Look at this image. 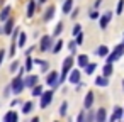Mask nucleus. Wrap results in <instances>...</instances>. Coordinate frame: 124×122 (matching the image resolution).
<instances>
[{"label": "nucleus", "mask_w": 124, "mask_h": 122, "mask_svg": "<svg viewBox=\"0 0 124 122\" xmlns=\"http://www.w3.org/2000/svg\"><path fill=\"white\" fill-rule=\"evenodd\" d=\"M10 90L14 92V95H21V92L24 90V81H22V78L21 76H16L12 81H10Z\"/></svg>", "instance_id": "1"}, {"label": "nucleus", "mask_w": 124, "mask_h": 122, "mask_svg": "<svg viewBox=\"0 0 124 122\" xmlns=\"http://www.w3.org/2000/svg\"><path fill=\"white\" fill-rule=\"evenodd\" d=\"M46 83H48L49 86H53V88L60 86V75H58V71H51V73L46 76Z\"/></svg>", "instance_id": "2"}, {"label": "nucleus", "mask_w": 124, "mask_h": 122, "mask_svg": "<svg viewBox=\"0 0 124 122\" xmlns=\"http://www.w3.org/2000/svg\"><path fill=\"white\" fill-rule=\"evenodd\" d=\"M110 21H112V12H104V14H100V17H99V26H100V29H107V26H109Z\"/></svg>", "instance_id": "3"}, {"label": "nucleus", "mask_w": 124, "mask_h": 122, "mask_svg": "<svg viewBox=\"0 0 124 122\" xmlns=\"http://www.w3.org/2000/svg\"><path fill=\"white\" fill-rule=\"evenodd\" d=\"M51 100H53V92H51V90L43 92V95H41V102H39L41 108H46V107L51 103Z\"/></svg>", "instance_id": "4"}, {"label": "nucleus", "mask_w": 124, "mask_h": 122, "mask_svg": "<svg viewBox=\"0 0 124 122\" xmlns=\"http://www.w3.org/2000/svg\"><path fill=\"white\" fill-rule=\"evenodd\" d=\"M22 81H24V86H27V88H34V86L38 85V75H29V76L22 78Z\"/></svg>", "instance_id": "5"}, {"label": "nucleus", "mask_w": 124, "mask_h": 122, "mask_svg": "<svg viewBox=\"0 0 124 122\" xmlns=\"http://www.w3.org/2000/svg\"><path fill=\"white\" fill-rule=\"evenodd\" d=\"M51 44H53V37H51V36H43L39 48H41V51H48V49L51 48Z\"/></svg>", "instance_id": "6"}, {"label": "nucleus", "mask_w": 124, "mask_h": 122, "mask_svg": "<svg viewBox=\"0 0 124 122\" xmlns=\"http://www.w3.org/2000/svg\"><path fill=\"white\" fill-rule=\"evenodd\" d=\"M80 76H82L80 70H71V71L68 73V80H70V83H73V85H77V83L80 81Z\"/></svg>", "instance_id": "7"}, {"label": "nucleus", "mask_w": 124, "mask_h": 122, "mask_svg": "<svg viewBox=\"0 0 124 122\" xmlns=\"http://www.w3.org/2000/svg\"><path fill=\"white\" fill-rule=\"evenodd\" d=\"M4 122H19V115H17V112L9 110V112L4 115Z\"/></svg>", "instance_id": "8"}, {"label": "nucleus", "mask_w": 124, "mask_h": 122, "mask_svg": "<svg viewBox=\"0 0 124 122\" xmlns=\"http://www.w3.org/2000/svg\"><path fill=\"white\" fill-rule=\"evenodd\" d=\"M95 122H107L105 108H99V110H97V114H95Z\"/></svg>", "instance_id": "9"}, {"label": "nucleus", "mask_w": 124, "mask_h": 122, "mask_svg": "<svg viewBox=\"0 0 124 122\" xmlns=\"http://www.w3.org/2000/svg\"><path fill=\"white\" fill-rule=\"evenodd\" d=\"M92 103H93V93L88 92V93L85 95V98H83V108H90Z\"/></svg>", "instance_id": "10"}, {"label": "nucleus", "mask_w": 124, "mask_h": 122, "mask_svg": "<svg viewBox=\"0 0 124 122\" xmlns=\"http://www.w3.org/2000/svg\"><path fill=\"white\" fill-rule=\"evenodd\" d=\"M53 17H54V7H53V5H49V7H48V10H46V12H44V15H43V21H44V22H48V21H51Z\"/></svg>", "instance_id": "11"}, {"label": "nucleus", "mask_w": 124, "mask_h": 122, "mask_svg": "<svg viewBox=\"0 0 124 122\" xmlns=\"http://www.w3.org/2000/svg\"><path fill=\"white\" fill-rule=\"evenodd\" d=\"M121 117H122V108H121V107H116V108H114V114L109 117V122H116V120L121 119Z\"/></svg>", "instance_id": "12"}, {"label": "nucleus", "mask_w": 124, "mask_h": 122, "mask_svg": "<svg viewBox=\"0 0 124 122\" xmlns=\"http://www.w3.org/2000/svg\"><path fill=\"white\" fill-rule=\"evenodd\" d=\"M4 34H12V31H14V21L12 19H9V21H5V26H4Z\"/></svg>", "instance_id": "13"}, {"label": "nucleus", "mask_w": 124, "mask_h": 122, "mask_svg": "<svg viewBox=\"0 0 124 122\" xmlns=\"http://www.w3.org/2000/svg\"><path fill=\"white\" fill-rule=\"evenodd\" d=\"M95 54H97V56H100V58H104V56H107V54H109V48L102 44V46H99V48L95 49Z\"/></svg>", "instance_id": "14"}, {"label": "nucleus", "mask_w": 124, "mask_h": 122, "mask_svg": "<svg viewBox=\"0 0 124 122\" xmlns=\"http://www.w3.org/2000/svg\"><path fill=\"white\" fill-rule=\"evenodd\" d=\"M9 14H10V7L9 5H5L2 10H0V21H9Z\"/></svg>", "instance_id": "15"}, {"label": "nucleus", "mask_w": 124, "mask_h": 122, "mask_svg": "<svg viewBox=\"0 0 124 122\" xmlns=\"http://www.w3.org/2000/svg\"><path fill=\"white\" fill-rule=\"evenodd\" d=\"M71 9H73V0H65V4H63V7H61L63 14H70Z\"/></svg>", "instance_id": "16"}, {"label": "nucleus", "mask_w": 124, "mask_h": 122, "mask_svg": "<svg viewBox=\"0 0 124 122\" xmlns=\"http://www.w3.org/2000/svg\"><path fill=\"white\" fill-rule=\"evenodd\" d=\"M102 73H104V78H109V76H110V75L114 73V66H112V65H107V63H105V66H104Z\"/></svg>", "instance_id": "17"}, {"label": "nucleus", "mask_w": 124, "mask_h": 122, "mask_svg": "<svg viewBox=\"0 0 124 122\" xmlns=\"http://www.w3.org/2000/svg\"><path fill=\"white\" fill-rule=\"evenodd\" d=\"M34 10H36V2L31 0V2L27 4V17H32L34 15Z\"/></svg>", "instance_id": "18"}, {"label": "nucleus", "mask_w": 124, "mask_h": 122, "mask_svg": "<svg viewBox=\"0 0 124 122\" xmlns=\"http://www.w3.org/2000/svg\"><path fill=\"white\" fill-rule=\"evenodd\" d=\"M95 85H97V86H107V85H109V80L104 78V76H97V78H95Z\"/></svg>", "instance_id": "19"}, {"label": "nucleus", "mask_w": 124, "mask_h": 122, "mask_svg": "<svg viewBox=\"0 0 124 122\" xmlns=\"http://www.w3.org/2000/svg\"><path fill=\"white\" fill-rule=\"evenodd\" d=\"M78 65H80V68H85V66L88 65V56H87V54H80V58H78Z\"/></svg>", "instance_id": "20"}, {"label": "nucleus", "mask_w": 124, "mask_h": 122, "mask_svg": "<svg viewBox=\"0 0 124 122\" xmlns=\"http://www.w3.org/2000/svg\"><path fill=\"white\" fill-rule=\"evenodd\" d=\"M112 53H114V54L117 56V59H119V58H121V56L124 54V46H122V44H119V46H116Z\"/></svg>", "instance_id": "21"}, {"label": "nucleus", "mask_w": 124, "mask_h": 122, "mask_svg": "<svg viewBox=\"0 0 124 122\" xmlns=\"http://www.w3.org/2000/svg\"><path fill=\"white\" fill-rule=\"evenodd\" d=\"M61 31H63V22H58V26L54 27V31H53V36H51V37H58V36L61 34Z\"/></svg>", "instance_id": "22"}, {"label": "nucleus", "mask_w": 124, "mask_h": 122, "mask_svg": "<svg viewBox=\"0 0 124 122\" xmlns=\"http://www.w3.org/2000/svg\"><path fill=\"white\" fill-rule=\"evenodd\" d=\"M61 48H63V41H61V39H58V41L54 43V46H53V53H54V54H58V53L61 51Z\"/></svg>", "instance_id": "23"}, {"label": "nucleus", "mask_w": 124, "mask_h": 122, "mask_svg": "<svg viewBox=\"0 0 124 122\" xmlns=\"http://www.w3.org/2000/svg\"><path fill=\"white\" fill-rule=\"evenodd\" d=\"M95 68H97L95 63H88V65L85 66V73H87V75H92V73L95 71Z\"/></svg>", "instance_id": "24"}, {"label": "nucleus", "mask_w": 124, "mask_h": 122, "mask_svg": "<svg viewBox=\"0 0 124 122\" xmlns=\"http://www.w3.org/2000/svg\"><path fill=\"white\" fill-rule=\"evenodd\" d=\"M41 95H43V86L41 85H36L32 88V97H41Z\"/></svg>", "instance_id": "25"}, {"label": "nucleus", "mask_w": 124, "mask_h": 122, "mask_svg": "<svg viewBox=\"0 0 124 122\" xmlns=\"http://www.w3.org/2000/svg\"><path fill=\"white\" fill-rule=\"evenodd\" d=\"M32 108H34V103H32V102H26L24 107H22V112H24V114H29Z\"/></svg>", "instance_id": "26"}, {"label": "nucleus", "mask_w": 124, "mask_h": 122, "mask_svg": "<svg viewBox=\"0 0 124 122\" xmlns=\"http://www.w3.org/2000/svg\"><path fill=\"white\" fill-rule=\"evenodd\" d=\"M66 112H68V102H61V105H60V115H66Z\"/></svg>", "instance_id": "27"}, {"label": "nucleus", "mask_w": 124, "mask_h": 122, "mask_svg": "<svg viewBox=\"0 0 124 122\" xmlns=\"http://www.w3.org/2000/svg\"><path fill=\"white\" fill-rule=\"evenodd\" d=\"M26 41H27L26 32H21V34H19V46H21V48H22V46H26Z\"/></svg>", "instance_id": "28"}, {"label": "nucleus", "mask_w": 124, "mask_h": 122, "mask_svg": "<svg viewBox=\"0 0 124 122\" xmlns=\"http://www.w3.org/2000/svg\"><path fill=\"white\" fill-rule=\"evenodd\" d=\"M36 63H39V65H41V71H43V73H44V71H48V68H49V63H48V61H43V59H38Z\"/></svg>", "instance_id": "29"}, {"label": "nucleus", "mask_w": 124, "mask_h": 122, "mask_svg": "<svg viewBox=\"0 0 124 122\" xmlns=\"http://www.w3.org/2000/svg\"><path fill=\"white\" fill-rule=\"evenodd\" d=\"M80 32H82V26L80 24H75L73 26V31H71V36H78Z\"/></svg>", "instance_id": "30"}, {"label": "nucleus", "mask_w": 124, "mask_h": 122, "mask_svg": "<svg viewBox=\"0 0 124 122\" xmlns=\"http://www.w3.org/2000/svg\"><path fill=\"white\" fill-rule=\"evenodd\" d=\"M83 122H95V115L92 114V112H87L85 114V120Z\"/></svg>", "instance_id": "31"}, {"label": "nucleus", "mask_w": 124, "mask_h": 122, "mask_svg": "<svg viewBox=\"0 0 124 122\" xmlns=\"http://www.w3.org/2000/svg\"><path fill=\"white\" fill-rule=\"evenodd\" d=\"M32 65H34V61H32V58H27V59H26V68H24V70H27V71H31V70H32Z\"/></svg>", "instance_id": "32"}, {"label": "nucleus", "mask_w": 124, "mask_h": 122, "mask_svg": "<svg viewBox=\"0 0 124 122\" xmlns=\"http://www.w3.org/2000/svg\"><path fill=\"white\" fill-rule=\"evenodd\" d=\"M122 9H124V0H119V2H117V9H116V12H117V14H122Z\"/></svg>", "instance_id": "33"}, {"label": "nucleus", "mask_w": 124, "mask_h": 122, "mask_svg": "<svg viewBox=\"0 0 124 122\" xmlns=\"http://www.w3.org/2000/svg\"><path fill=\"white\" fill-rule=\"evenodd\" d=\"M83 39H85V34H83V32H80V34L77 36V41H75V44H77V46H78V44H82V43H83Z\"/></svg>", "instance_id": "34"}, {"label": "nucleus", "mask_w": 124, "mask_h": 122, "mask_svg": "<svg viewBox=\"0 0 124 122\" xmlns=\"http://www.w3.org/2000/svg\"><path fill=\"white\" fill-rule=\"evenodd\" d=\"M68 48H70V51H71V54H73V53H75V49H77L75 41H70V43H68Z\"/></svg>", "instance_id": "35"}, {"label": "nucleus", "mask_w": 124, "mask_h": 122, "mask_svg": "<svg viewBox=\"0 0 124 122\" xmlns=\"http://www.w3.org/2000/svg\"><path fill=\"white\" fill-rule=\"evenodd\" d=\"M83 120H85V110H82L77 117V122H83Z\"/></svg>", "instance_id": "36"}, {"label": "nucleus", "mask_w": 124, "mask_h": 122, "mask_svg": "<svg viewBox=\"0 0 124 122\" xmlns=\"http://www.w3.org/2000/svg\"><path fill=\"white\" fill-rule=\"evenodd\" d=\"M21 34V31H19V27H14V31H12V39H17V36Z\"/></svg>", "instance_id": "37"}, {"label": "nucleus", "mask_w": 124, "mask_h": 122, "mask_svg": "<svg viewBox=\"0 0 124 122\" xmlns=\"http://www.w3.org/2000/svg\"><path fill=\"white\" fill-rule=\"evenodd\" d=\"M17 68H19V61H14V63H12V66H10V71H12V73H16V71H17Z\"/></svg>", "instance_id": "38"}, {"label": "nucleus", "mask_w": 124, "mask_h": 122, "mask_svg": "<svg viewBox=\"0 0 124 122\" xmlns=\"http://www.w3.org/2000/svg\"><path fill=\"white\" fill-rule=\"evenodd\" d=\"M99 17H100V14H99L97 10H92V12H90V19H99Z\"/></svg>", "instance_id": "39"}, {"label": "nucleus", "mask_w": 124, "mask_h": 122, "mask_svg": "<svg viewBox=\"0 0 124 122\" xmlns=\"http://www.w3.org/2000/svg\"><path fill=\"white\" fill-rule=\"evenodd\" d=\"M4 58H5V49H0V65H2Z\"/></svg>", "instance_id": "40"}, {"label": "nucleus", "mask_w": 124, "mask_h": 122, "mask_svg": "<svg viewBox=\"0 0 124 122\" xmlns=\"http://www.w3.org/2000/svg\"><path fill=\"white\" fill-rule=\"evenodd\" d=\"M16 54V43H12V46H10V56H14Z\"/></svg>", "instance_id": "41"}, {"label": "nucleus", "mask_w": 124, "mask_h": 122, "mask_svg": "<svg viewBox=\"0 0 124 122\" xmlns=\"http://www.w3.org/2000/svg\"><path fill=\"white\" fill-rule=\"evenodd\" d=\"M32 49H34V48H32V46H31V48H27V49H26V54H27V58H31V53H32Z\"/></svg>", "instance_id": "42"}, {"label": "nucleus", "mask_w": 124, "mask_h": 122, "mask_svg": "<svg viewBox=\"0 0 124 122\" xmlns=\"http://www.w3.org/2000/svg\"><path fill=\"white\" fill-rule=\"evenodd\" d=\"M19 103H21V100H19V98H16V100H12V102H10V105H12V107H16V105H19Z\"/></svg>", "instance_id": "43"}, {"label": "nucleus", "mask_w": 124, "mask_h": 122, "mask_svg": "<svg viewBox=\"0 0 124 122\" xmlns=\"http://www.w3.org/2000/svg\"><path fill=\"white\" fill-rule=\"evenodd\" d=\"M100 4H102V0H97V2H95V9H97V7H100Z\"/></svg>", "instance_id": "44"}, {"label": "nucleus", "mask_w": 124, "mask_h": 122, "mask_svg": "<svg viewBox=\"0 0 124 122\" xmlns=\"http://www.w3.org/2000/svg\"><path fill=\"white\" fill-rule=\"evenodd\" d=\"M31 122H39V119H38V117H34V119H32Z\"/></svg>", "instance_id": "45"}, {"label": "nucleus", "mask_w": 124, "mask_h": 122, "mask_svg": "<svg viewBox=\"0 0 124 122\" xmlns=\"http://www.w3.org/2000/svg\"><path fill=\"white\" fill-rule=\"evenodd\" d=\"M0 34H4V31H2V27H0Z\"/></svg>", "instance_id": "46"}, {"label": "nucleus", "mask_w": 124, "mask_h": 122, "mask_svg": "<svg viewBox=\"0 0 124 122\" xmlns=\"http://www.w3.org/2000/svg\"><path fill=\"white\" fill-rule=\"evenodd\" d=\"M39 2H41V4H44V2H46V0H39Z\"/></svg>", "instance_id": "47"}, {"label": "nucleus", "mask_w": 124, "mask_h": 122, "mask_svg": "<svg viewBox=\"0 0 124 122\" xmlns=\"http://www.w3.org/2000/svg\"><path fill=\"white\" fill-rule=\"evenodd\" d=\"M122 90H124V80H122Z\"/></svg>", "instance_id": "48"}, {"label": "nucleus", "mask_w": 124, "mask_h": 122, "mask_svg": "<svg viewBox=\"0 0 124 122\" xmlns=\"http://www.w3.org/2000/svg\"><path fill=\"white\" fill-rule=\"evenodd\" d=\"M122 46H124V41H122Z\"/></svg>", "instance_id": "49"}, {"label": "nucleus", "mask_w": 124, "mask_h": 122, "mask_svg": "<svg viewBox=\"0 0 124 122\" xmlns=\"http://www.w3.org/2000/svg\"><path fill=\"white\" fill-rule=\"evenodd\" d=\"M56 122H58V120H56Z\"/></svg>", "instance_id": "50"}]
</instances>
